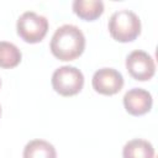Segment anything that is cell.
I'll return each instance as SVG.
<instances>
[{"instance_id":"3","label":"cell","mask_w":158,"mask_h":158,"mask_svg":"<svg viewBox=\"0 0 158 158\" xmlns=\"http://www.w3.org/2000/svg\"><path fill=\"white\" fill-rule=\"evenodd\" d=\"M16 31L27 43L41 42L48 32V20L35 11H25L16 22Z\"/></svg>"},{"instance_id":"1","label":"cell","mask_w":158,"mask_h":158,"mask_svg":"<svg viewBox=\"0 0 158 158\" xmlns=\"http://www.w3.org/2000/svg\"><path fill=\"white\" fill-rule=\"evenodd\" d=\"M49 49L59 60H74L80 57L85 49V36L83 31L74 25H62L54 31Z\"/></svg>"},{"instance_id":"7","label":"cell","mask_w":158,"mask_h":158,"mask_svg":"<svg viewBox=\"0 0 158 158\" xmlns=\"http://www.w3.org/2000/svg\"><path fill=\"white\" fill-rule=\"evenodd\" d=\"M153 99L149 91L141 88H132L123 95V106L132 116H142L151 111Z\"/></svg>"},{"instance_id":"13","label":"cell","mask_w":158,"mask_h":158,"mask_svg":"<svg viewBox=\"0 0 158 158\" xmlns=\"http://www.w3.org/2000/svg\"><path fill=\"white\" fill-rule=\"evenodd\" d=\"M0 86H1V80H0Z\"/></svg>"},{"instance_id":"4","label":"cell","mask_w":158,"mask_h":158,"mask_svg":"<svg viewBox=\"0 0 158 158\" xmlns=\"http://www.w3.org/2000/svg\"><path fill=\"white\" fill-rule=\"evenodd\" d=\"M51 81L56 93L62 96H73L83 89L84 75L73 65H63L53 72Z\"/></svg>"},{"instance_id":"2","label":"cell","mask_w":158,"mask_h":158,"mask_svg":"<svg viewBox=\"0 0 158 158\" xmlns=\"http://www.w3.org/2000/svg\"><path fill=\"white\" fill-rule=\"evenodd\" d=\"M107 28L115 41L122 43L132 42L141 33V20L131 10H118L110 16Z\"/></svg>"},{"instance_id":"11","label":"cell","mask_w":158,"mask_h":158,"mask_svg":"<svg viewBox=\"0 0 158 158\" xmlns=\"http://www.w3.org/2000/svg\"><path fill=\"white\" fill-rule=\"evenodd\" d=\"M22 53L19 47L7 41H0V68L10 69L20 64Z\"/></svg>"},{"instance_id":"10","label":"cell","mask_w":158,"mask_h":158,"mask_svg":"<svg viewBox=\"0 0 158 158\" xmlns=\"http://www.w3.org/2000/svg\"><path fill=\"white\" fill-rule=\"evenodd\" d=\"M23 158H57L56 148L44 139H32L26 143L22 153Z\"/></svg>"},{"instance_id":"6","label":"cell","mask_w":158,"mask_h":158,"mask_svg":"<svg viewBox=\"0 0 158 158\" xmlns=\"http://www.w3.org/2000/svg\"><path fill=\"white\" fill-rule=\"evenodd\" d=\"M93 88L101 95H115L123 86L122 74L114 68H101L96 70L91 79Z\"/></svg>"},{"instance_id":"12","label":"cell","mask_w":158,"mask_h":158,"mask_svg":"<svg viewBox=\"0 0 158 158\" xmlns=\"http://www.w3.org/2000/svg\"><path fill=\"white\" fill-rule=\"evenodd\" d=\"M0 115H1V107H0Z\"/></svg>"},{"instance_id":"9","label":"cell","mask_w":158,"mask_h":158,"mask_svg":"<svg viewBox=\"0 0 158 158\" xmlns=\"http://www.w3.org/2000/svg\"><path fill=\"white\" fill-rule=\"evenodd\" d=\"M123 158H154V148L151 142L142 138H133L122 148Z\"/></svg>"},{"instance_id":"5","label":"cell","mask_w":158,"mask_h":158,"mask_svg":"<svg viewBox=\"0 0 158 158\" xmlns=\"http://www.w3.org/2000/svg\"><path fill=\"white\" fill-rule=\"evenodd\" d=\"M126 69L133 79L146 81L153 78L156 73V63L151 54L144 51L136 49L127 56Z\"/></svg>"},{"instance_id":"8","label":"cell","mask_w":158,"mask_h":158,"mask_svg":"<svg viewBox=\"0 0 158 158\" xmlns=\"http://www.w3.org/2000/svg\"><path fill=\"white\" fill-rule=\"evenodd\" d=\"M72 7L74 14L85 21H94L104 12V2L101 0H74Z\"/></svg>"}]
</instances>
